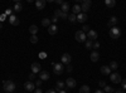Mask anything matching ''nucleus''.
Here are the masks:
<instances>
[{"label":"nucleus","mask_w":126,"mask_h":93,"mask_svg":"<svg viewBox=\"0 0 126 93\" xmlns=\"http://www.w3.org/2000/svg\"><path fill=\"white\" fill-rule=\"evenodd\" d=\"M15 88H16V86H15V83H14L13 80H10V79L4 80V83H3V89H4L6 93H12V92H14Z\"/></svg>","instance_id":"obj_1"},{"label":"nucleus","mask_w":126,"mask_h":93,"mask_svg":"<svg viewBox=\"0 0 126 93\" xmlns=\"http://www.w3.org/2000/svg\"><path fill=\"white\" fill-rule=\"evenodd\" d=\"M110 37L112 39H119L121 37V29L117 28V27H113V28H110V32H109Z\"/></svg>","instance_id":"obj_2"},{"label":"nucleus","mask_w":126,"mask_h":93,"mask_svg":"<svg viewBox=\"0 0 126 93\" xmlns=\"http://www.w3.org/2000/svg\"><path fill=\"white\" fill-rule=\"evenodd\" d=\"M52 66H53V72H54V74L59 76L63 73V70H64V67H63L62 63H52Z\"/></svg>","instance_id":"obj_3"},{"label":"nucleus","mask_w":126,"mask_h":93,"mask_svg":"<svg viewBox=\"0 0 126 93\" xmlns=\"http://www.w3.org/2000/svg\"><path fill=\"white\" fill-rule=\"evenodd\" d=\"M75 38H76L77 42H79V43H83V42H86V40H87V35H86V33H83L82 30H78V32H76Z\"/></svg>","instance_id":"obj_4"},{"label":"nucleus","mask_w":126,"mask_h":93,"mask_svg":"<svg viewBox=\"0 0 126 93\" xmlns=\"http://www.w3.org/2000/svg\"><path fill=\"white\" fill-rule=\"evenodd\" d=\"M91 5H92V1H91V0H83L82 4H81V10H82V13L86 14V12H88V10H90Z\"/></svg>","instance_id":"obj_5"},{"label":"nucleus","mask_w":126,"mask_h":93,"mask_svg":"<svg viewBox=\"0 0 126 93\" xmlns=\"http://www.w3.org/2000/svg\"><path fill=\"white\" fill-rule=\"evenodd\" d=\"M54 16H57L58 19H62V20L68 19V14L67 13H63L61 9H56L54 10Z\"/></svg>","instance_id":"obj_6"},{"label":"nucleus","mask_w":126,"mask_h":93,"mask_svg":"<svg viewBox=\"0 0 126 93\" xmlns=\"http://www.w3.org/2000/svg\"><path fill=\"white\" fill-rule=\"evenodd\" d=\"M110 80L112 82V83H115V84H116V83H121V76L119 74V73H111L110 74Z\"/></svg>","instance_id":"obj_7"},{"label":"nucleus","mask_w":126,"mask_h":93,"mask_svg":"<svg viewBox=\"0 0 126 93\" xmlns=\"http://www.w3.org/2000/svg\"><path fill=\"white\" fill-rule=\"evenodd\" d=\"M61 60H62V64H71V60H72V57H71V54H68V53H64L62 55V58H61Z\"/></svg>","instance_id":"obj_8"},{"label":"nucleus","mask_w":126,"mask_h":93,"mask_svg":"<svg viewBox=\"0 0 126 93\" xmlns=\"http://www.w3.org/2000/svg\"><path fill=\"white\" fill-rule=\"evenodd\" d=\"M98 34L96 30H88V33H87V39L88 40H92V42H94V40L97 39Z\"/></svg>","instance_id":"obj_9"},{"label":"nucleus","mask_w":126,"mask_h":93,"mask_svg":"<svg viewBox=\"0 0 126 93\" xmlns=\"http://www.w3.org/2000/svg\"><path fill=\"white\" fill-rule=\"evenodd\" d=\"M24 88L28 92H33V91H35V84L33 83V82L28 80V82H25V83H24Z\"/></svg>","instance_id":"obj_10"},{"label":"nucleus","mask_w":126,"mask_h":93,"mask_svg":"<svg viewBox=\"0 0 126 93\" xmlns=\"http://www.w3.org/2000/svg\"><path fill=\"white\" fill-rule=\"evenodd\" d=\"M30 68H32V72L35 74V73H39V72L42 70V67H40V64L38 63V62H34L33 64L30 66Z\"/></svg>","instance_id":"obj_11"},{"label":"nucleus","mask_w":126,"mask_h":93,"mask_svg":"<svg viewBox=\"0 0 126 93\" xmlns=\"http://www.w3.org/2000/svg\"><path fill=\"white\" fill-rule=\"evenodd\" d=\"M9 23L12 24V25H14V27H16V25H19V18L16 16V15H10L9 16Z\"/></svg>","instance_id":"obj_12"},{"label":"nucleus","mask_w":126,"mask_h":93,"mask_svg":"<svg viewBox=\"0 0 126 93\" xmlns=\"http://www.w3.org/2000/svg\"><path fill=\"white\" fill-rule=\"evenodd\" d=\"M76 84H77V82H76V79H73V78H68V79L66 80V86H67L68 88H75Z\"/></svg>","instance_id":"obj_13"},{"label":"nucleus","mask_w":126,"mask_h":93,"mask_svg":"<svg viewBox=\"0 0 126 93\" xmlns=\"http://www.w3.org/2000/svg\"><path fill=\"white\" fill-rule=\"evenodd\" d=\"M39 78H40V80H48L49 79V73L47 70H40L39 72Z\"/></svg>","instance_id":"obj_14"},{"label":"nucleus","mask_w":126,"mask_h":93,"mask_svg":"<svg viewBox=\"0 0 126 93\" xmlns=\"http://www.w3.org/2000/svg\"><path fill=\"white\" fill-rule=\"evenodd\" d=\"M46 6V0H37L35 1V8L38 10H43Z\"/></svg>","instance_id":"obj_15"},{"label":"nucleus","mask_w":126,"mask_h":93,"mask_svg":"<svg viewBox=\"0 0 126 93\" xmlns=\"http://www.w3.org/2000/svg\"><path fill=\"white\" fill-rule=\"evenodd\" d=\"M57 32H58V28H57V25H56V24H52V25L48 28V33H49L50 35L57 34Z\"/></svg>","instance_id":"obj_16"},{"label":"nucleus","mask_w":126,"mask_h":93,"mask_svg":"<svg viewBox=\"0 0 126 93\" xmlns=\"http://www.w3.org/2000/svg\"><path fill=\"white\" fill-rule=\"evenodd\" d=\"M101 73L105 74V76H110L111 74V69L109 66H102L101 67Z\"/></svg>","instance_id":"obj_17"},{"label":"nucleus","mask_w":126,"mask_h":93,"mask_svg":"<svg viewBox=\"0 0 126 93\" xmlns=\"http://www.w3.org/2000/svg\"><path fill=\"white\" fill-rule=\"evenodd\" d=\"M87 20V14H85V13H79L78 15H77V22H79V23H85Z\"/></svg>","instance_id":"obj_18"},{"label":"nucleus","mask_w":126,"mask_h":93,"mask_svg":"<svg viewBox=\"0 0 126 93\" xmlns=\"http://www.w3.org/2000/svg\"><path fill=\"white\" fill-rule=\"evenodd\" d=\"M98 59H100V54H98V52L93 50L92 53H91V60L96 63V62H98Z\"/></svg>","instance_id":"obj_19"},{"label":"nucleus","mask_w":126,"mask_h":93,"mask_svg":"<svg viewBox=\"0 0 126 93\" xmlns=\"http://www.w3.org/2000/svg\"><path fill=\"white\" fill-rule=\"evenodd\" d=\"M66 87V83L63 80H58L57 82V84H56V91H63Z\"/></svg>","instance_id":"obj_20"},{"label":"nucleus","mask_w":126,"mask_h":93,"mask_svg":"<svg viewBox=\"0 0 126 93\" xmlns=\"http://www.w3.org/2000/svg\"><path fill=\"white\" fill-rule=\"evenodd\" d=\"M117 18L116 16H112L111 19H110V22H109V27L110 28H113V27H116V24H117Z\"/></svg>","instance_id":"obj_21"},{"label":"nucleus","mask_w":126,"mask_h":93,"mask_svg":"<svg viewBox=\"0 0 126 93\" xmlns=\"http://www.w3.org/2000/svg\"><path fill=\"white\" fill-rule=\"evenodd\" d=\"M72 12H73V14H76V15H78L79 13H82V10H81V5H78V4L73 5V9H72Z\"/></svg>","instance_id":"obj_22"},{"label":"nucleus","mask_w":126,"mask_h":93,"mask_svg":"<svg viewBox=\"0 0 126 93\" xmlns=\"http://www.w3.org/2000/svg\"><path fill=\"white\" fill-rule=\"evenodd\" d=\"M61 10L63 13H67L68 10H69V3H67V1H64L62 5H61Z\"/></svg>","instance_id":"obj_23"},{"label":"nucleus","mask_w":126,"mask_h":93,"mask_svg":"<svg viewBox=\"0 0 126 93\" xmlns=\"http://www.w3.org/2000/svg\"><path fill=\"white\" fill-rule=\"evenodd\" d=\"M14 10H15V12H22V10H23V4L22 3H20V1H15V5H14Z\"/></svg>","instance_id":"obj_24"},{"label":"nucleus","mask_w":126,"mask_h":93,"mask_svg":"<svg viewBox=\"0 0 126 93\" xmlns=\"http://www.w3.org/2000/svg\"><path fill=\"white\" fill-rule=\"evenodd\" d=\"M29 32H30L32 35H37V33H38V27H37V25H30V27H29Z\"/></svg>","instance_id":"obj_25"},{"label":"nucleus","mask_w":126,"mask_h":93,"mask_svg":"<svg viewBox=\"0 0 126 93\" xmlns=\"http://www.w3.org/2000/svg\"><path fill=\"white\" fill-rule=\"evenodd\" d=\"M42 25H43V27H47V28H49V27L52 25L50 19H48V18H44L43 20H42Z\"/></svg>","instance_id":"obj_26"},{"label":"nucleus","mask_w":126,"mask_h":93,"mask_svg":"<svg viewBox=\"0 0 126 93\" xmlns=\"http://www.w3.org/2000/svg\"><path fill=\"white\" fill-rule=\"evenodd\" d=\"M105 5L107 8H113L116 5V1H115V0H105Z\"/></svg>","instance_id":"obj_27"},{"label":"nucleus","mask_w":126,"mask_h":93,"mask_svg":"<svg viewBox=\"0 0 126 93\" xmlns=\"http://www.w3.org/2000/svg\"><path fill=\"white\" fill-rule=\"evenodd\" d=\"M68 20H69V22L71 23H76L77 22V15L76 14H68Z\"/></svg>","instance_id":"obj_28"},{"label":"nucleus","mask_w":126,"mask_h":93,"mask_svg":"<svg viewBox=\"0 0 126 93\" xmlns=\"http://www.w3.org/2000/svg\"><path fill=\"white\" fill-rule=\"evenodd\" d=\"M109 67H110V69H111V70H116V69H117V67H119V64H117V62H116V60H112L111 63H110V66H109Z\"/></svg>","instance_id":"obj_29"},{"label":"nucleus","mask_w":126,"mask_h":93,"mask_svg":"<svg viewBox=\"0 0 126 93\" xmlns=\"http://www.w3.org/2000/svg\"><path fill=\"white\" fill-rule=\"evenodd\" d=\"M79 93H90V87L88 86H82L79 88Z\"/></svg>","instance_id":"obj_30"},{"label":"nucleus","mask_w":126,"mask_h":93,"mask_svg":"<svg viewBox=\"0 0 126 93\" xmlns=\"http://www.w3.org/2000/svg\"><path fill=\"white\" fill-rule=\"evenodd\" d=\"M85 45H86V48L87 49H92V47H93V42H92V40H86V42H85Z\"/></svg>","instance_id":"obj_31"},{"label":"nucleus","mask_w":126,"mask_h":93,"mask_svg":"<svg viewBox=\"0 0 126 93\" xmlns=\"http://www.w3.org/2000/svg\"><path fill=\"white\" fill-rule=\"evenodd\" d=\"M103 92H105V93H112V92H113V89H112V87L106 86V87L103 88Z\"/></svg>","instance_id":"obj_32"},{"label":"nucleus","mask_w":126,"mask_h":93,"mask_svg":"<svg viewBox=\"0 0 126 93\" xmlns=\"http://www.w3.org/2000/svg\"><path fill=\"white\" fill-rule=\"evenodd\" d=\"M29 40H30V42L33 43V44H35V43H38V37H37V35H32Z\"/></svg>","instance_id":"obj_33"},{"label":"nucleus","mask_w":126,"mask_h":93,"mask_svg":"<svg viewBox=\"0 0 126 93\" xmlns=\"http://www.w3.org/2000/svg\"><path fill=\"white\" fill-rule=\"evenodd\" d=\"M72 70H73V67H72L71 64H68V66H67V69H66V72H67V73H71Z\"/></svg>","instance_id":"obj_34"},{"label":"nucleus","mask_w":126,"mask_h":93,"mask_svg":"<svg viewBox=\"0 0 126 93\" xmlns=\"http://www.w3.org/2000/svg\"><path fill=\"white\" fill-rule=\"evenodd\" d=\"M93 49H98L100 48V43L98 42H93V47H92Z\"/></svg>","instance_id":"obj_35"},{"label":"nucleus","mask_w":126,"mask_h":93,"mask_svg":"<svg viewBox=\"0 0 126 93\" xmlns=\"http://www.w3.org/2000/svg\"><path fill=\"white\" fill-rule=\"evenodd\" d=\"M88 30H90L88 25H83V28H82V32H83V33H85V32H87V33H88Z\"/></svg>","instance_id":"obj_36"},{"label":"nucleus","mask_w":126,"mask_h":93,"mask_svg":"<svg viewBox=\"0 0 126 93\" xmlns=\"http://www.w3.org/2000/svg\"><path fill=\"white\" fill-rule=\"evenodd\" d=\"M5 19H6V15L5 14H1V15H0V23H3Z\"/></svg>","instance_id":"obj_37"},{"label":"nucleus","mask_w":126,"mask_h":93,"mask_svg":"<svg viewBox=\"0 0 126 93\" xmlns=\"http://www.w3.org/2000/svg\"><path fill=\"white\" fill-rule=\"evenodd\" d=\"M35 79V74L34 73H32V74H29V80L32 82V80H34Z\"/></svg>","instance_id":"obj_38"},{"label":"nucleus","mask_w":126,"mask_h":93,"mask_svg":"<svg viewBox=\"0 0 126 93\" xmlns=\"http://www.w3.org/2000/svg\"><path fill=\"white\" fill-rule=\"evenodd\" d=\"M50 22H52V23H53V24H56V23H57V22H58V18H57V16H54V15H53V18H52V20H50Z\"/></svg>","instance_id":"obj_39"},{"label":"nucleus","mask_w":126,"mask_h":93,"mask_svg":"<svg viewBox=\"0 0 126 93\" xmlns=\"http://www.w3.org/2000/svg\"><path fill=\"white\" fill-rule=\"evenodd\" d=\"M98 84H100V87H103L105 88V87H106V82H105V80H100Z\"/></svg>","instance_id":"obj_40"},{"label":"nucleus","mask_w":126,"mask_h":93,"mask_svg":"<svg viewBox=\"0 0 126 93\" xmlns=\"http://www.w3.org/2000/svg\"><path fill=\"white\" fill-rule=\"evenodd\" d=\"M5 15H13L12 14V9H6L5 10Z\"/></svg>","instance_id":"obj_41"},{"label":"nucleus","mask_w":126,"mask_h":93,"mask_svg":"<svg viewBox=\"0 0 126 93\" xmlns=\"http://www.w3.org/2000/svg\"><path fill=\"white\" fill-rule=\"evenodd\" d=\"M34 84H35V87H40V86H42V80H40V79H39V80H37Z\"/></svg>","instance_id":"obj_42"},{"label":"nucleus","mask_w":126,"mask_h":93,"mask_svg":"<svg viewBox=\"0 0 126 93\" xmlns=\"http://www.w3.org/2000/svg\"><path fill=\"white\" fill-rule=\"evenodd\" d=\"M121 84H122V88H124V89H126V79H124V80L121 82Z\"/></svg>","instance_id":"obj_43"},{"label":"nucleus","mask_w":126,"mask_h":93,"mask_svg":"<svg viewBox=\"0 0 126 93\" xmlns=\"http://www.w3.org/2000/svg\"><path fill=\"white\" fill-rule=\"evenodd\" d=\"M46 57H47V54H46V53H40V54H39V58H42V59L46 58Z\"/></svg>","instance_id":"obj_44"},{"label":"nucleus","mask_w":126,"mask_h":93,"mask_svg":"<svg viewBox=\"0 0 126 93\" xmlns=\"http://www.w3.org/2000/svg\"><path fill=\"white\" fill-rule=\"evenodd\" d=\"M115 93H125V92H124V89H116Z\"/></svg>","instance_id":"obj_45"},{"label":"nucleus","mask_w":126,"mask_h":93,"mask_svg":"<svg viewBox=\"0 0 126 93\" xmlns=\"http://www.w3.org/2000/svg\"><path fill=\"white\" fill-rule=\"evenodd\" d=\"M46 93H57V92H56V91H53V89H48Z\"/></svg>","instance_id":"obj_46"},{"label":"nucleus","mask_w":126,"mask_h":93,"mask_svg":"<svg viewBox=\"0 0 126 93\" xmlns=\"http://www.w3.org/2000/svg\"><path fill=\"white\" fill-rule=\"evenodd\" d=\"M34 93H43V91L38 88V89H35V91H34Z\"/></svg>","instance_id":"obj_47"},{"label":"nucleus","mask_w":126,"mask_h":93,"mask_svg":"<svg viewBox=\"0 0 126 93\" xmlns=\"http://www.w3.org/2000/svg\"><path fill=\"white\" fill-rule=\"evenodd\" d=\"M56 3H57V4H59V5H62V4H63L62 0H56Z\"/></svg>","instance_id":"obj_48"},{"label":"nucleus","mask_w":126,"mask_h":93,"mask_svg":"<svg viewBox=\"0 0 126 93\" xmlns=\"http://www.w3.org/2000/svg\"><path fill=\"white\" fill-rule=\"evenodd\" d=\"M94 93H105V92H103V91H101V89H97V91L94 92Z\"/></svg>","instance_id":"obj_49"},{"label":"nucleus","mask_w":126,"mask_h":93,"mask_svg":"<svg viewBox=\"0 0 126 93\" xmlns=\"http://www.w3.org/2000/svg\"><path fill=\"white\" fill-rule=\"evenodd\" d=\"M58 93H67V92H66L64 89H63V91H58Z\"/></svg>","instance_id":"obj_50"},{"label":"nucleus","mask_w":126,"mask_h":93,"mask_svg":"<svg viewBox=\"0 0 126 93\" xmlns=\"http://www.w3.org/2000/svg\"><path fill=\"white\" fill-rule=\"evenodd\" d=\"M0 29H1V23H0Z\"/></svg>","instance_id":"obj_51"}]
</instances>
